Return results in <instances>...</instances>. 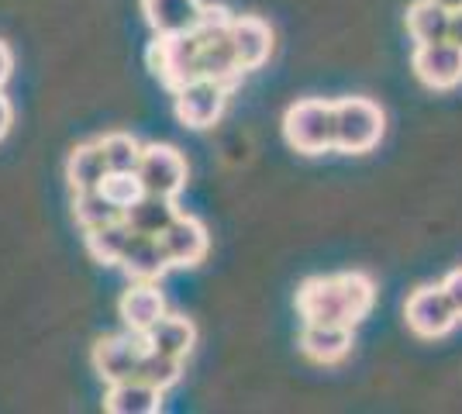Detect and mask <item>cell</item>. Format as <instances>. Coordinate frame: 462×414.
I'll list each match as a JSON object with an SVG mask.
<instances>
[{
    "mask_svg": "<svg viewBox=\"0 0 462 414\" xmlns=\"http://www.w3.org/2000/svg\"><path fill=\"white\" fill-rule=\"evenodd\" d=\"M117 266H121V273L128 276V283H159L173 270L159 235H138V232L132 235L128 249L121 253Z\"/></svg>",
    "mask_w": 462,
    "mask_h": 414,
    "instance_id": "cell-12",
    "label": "cell"
},
{
    "mask_svg": "<svg viewBox=\"0 0 462 414\" xmlns=\"http://www.w3.org/2000/svg\"><path fill=\"white\" fill-rule=\"evenodd\" d=\"M117 315L128 332L145 336L155 321L166 315V297L159 290V283H128V290L117 300Z\"/></svg>",
    "mask_w": 462,
    "mask_h": 414,
    "instance_id": "cell-14",
    "label": "cell"
},
{
    "mask_svg": "<svg viewBox=\"0 0 462 414\" xmlns=\"http://www.w3.org/2000/svg\"><path fill=\"white\" fill-rule=\"evenodd\" d=\"M100 190H104V198L111 200L121 215L145 194V187H142L138 173H117V170H107V177H104V183H100Z\"/></svg>",
    "mask_w": 462,
    "mask_h": 414,
    "instance_id": "cell-26",
    "label": "cell"
},
{
    "mask_svg": "<svg viewBox=\"0 0 462 414\" xmlns=\"http://www.w3.org/2000/svg\"><path fill=\"white\" fill-rule=\"evenodd\" d=\"M145 338H149V349H155V353L187 359V355H190V349L197 345V328H193L190 317L162 315L152 328L145 332Z\"/></svg>",
    "mask_w": 462,
    "mask_h": 414,
    "instance_id": "cell-18",
    "label": "cell"
},
{
    "mask_svg": "<svg viewBox=\"0 0 462 414\" xmlns=\"http://www.w3.org/2000/svg\"><path fill=\"white\" fill-rule=\"evenodd\" d=\"M138 179L145 187V194H159V198H173L187 187V159L173 145H142V159H138Z\"/></svg>",
    "mask_w": 462,
    "mask_h": 414,
    "instance_id": "cell-7",
    "label": "cell"
},
{
    "mask_svg": "<svg viewBox=\"0 0 462 414\" xmlns=\"http://www.w3.org/2000/svg\"><path fill=\"white\" fill-rule=\"evenodd\" d=\"M200 39V35H197ZM242 66L235 56V45H231V32L225 35H211V39H200V77L217 79L225 87H235L242 79Z\"/></svg>",
    "mask_w": 462,
    "mask_h": 414,
    "instance_id": "cell-17",
    "label": "cell"
},
{
    "mask_svg": "<svg viewBox=\"0 0 462 414\" xmlns=\"http://www.w3.org/2000/svg\"><path fill=\"white\" fill-rule=\"evenodd\" d=\"M135 376H138V380H145V383H152V387H159V391L166 394L170 387H176V383H180V376H183V359L149 349V353L142 355Z\"/></svg>",
    "mask_w": 462,
    "mask_h": 414,
    "instance_id": "cell-24",
    "label": "cell"
},
{
    "mask_svg": "<svg viewBox=\"0 0 462 414\" xmlns=\"http://www.w3.org/2000/svg\"><path fill=\"white\" fill-rule=\"evenodd\" d=\"M11 121H14V107H11V100L4 97V90H0V138L11 132Z\"/></svg>",
    "mask_w": 462,
    "mask_h": 414,
    "instance_id": "cell-29",
    "label": "cell"
},
{
    "mask_svg": "<svg viewBox=\"0 0 462 414\" xmlns=\"http://www.w3.org/2000/svg\"><path fill=\"white\" fill-rule=\"evenodd\" d=\"M386 118L383 107L369 97H346L335 100V149L363 156L373 152L383 138Z\"/></svg>",
    "mask_w": 462,
    "mask_h": 414,
    "instance_id": "cell-2",
    "label": "cell"
},
{
    "mask_svg": "<svg viewBox=\"0 0 462 414\" xmlns=\"http://www.w3.org/2000/svg\"><path fill=\"white\" fill-rule=\"evenodd\" d=\"M228 97L231 87L217 83V79L197 77L190 83H183L180 90H173L176 118L183 121L187 128H193V132H204V128H211L214 121L225 115Z\"/></svg>",
    "mask_w": 462,
    "mask_h": 414,
    "instance_id": "cell-5",
    "label": "cell"
},
{
    "mask_svg": "<svg viewBox=\"0 0 462 414\" xmlns=\"http://www.w3.org/2000/svg\"><path fill=\"white\" fill-rule=\"evenodd\" d=\"M100 149H104V159H107V170H117V173H135L138 159H142V142L128 132H111V135L100 138Z\"/></svg>",
    "mask_w": 462,
    "mask_h": 414,
    "instance_id": "cell-25",
    "label": "cell"
},
{
    "mask_svg": "<svg viewBox=\"0 0 462 414\" xmlns=\"http://www.w3.org/2000/svg\"><path fill=\"white\" fill-rule=\"evenodd\" d=\"M162 408V391L128 376V380H117L107 383V394H104V411L111 414H155Z\"/></svg>",
    "mask_w": 462,
    "mask_h": 414,
    "instance_id": "cell-16",
    "label": "cell"
},
{
    "mask_svg": "<svg viewBox=\"0 0 462 414\" xmlns=\"http://www.w3.org/2000/svg\"><path fill=\"white\" fill-rule=\"evenodd\" d=\"M107 177V159L100 142H83L77 145L69 159H66V179H69V190H97Z\"/></svg>",
    "mask_w": 462,
    "mask_h": 414,
    "instance_id": "cell-19",
    "label": "cell"
},
{
    "mask_svg": "<svg viewBox=\"0 0 462 414\" xmlns=\"http://www.w3.org/2000/svg\"><path fill=\"white\" fill-rule=\"evenodd\" d=\"M149 66L162 79V87L180 90L183 83L200 77V39L193 32H176V35H155L149 49Z\"/></svg>",
    "mask_w": 462,
    "mask_h": 414,
    "instance_id": "cell-4",
    "label": "cell"
},
{
    "mask_svg": "<svg viewBox=\"0 0 462 414\" xmlns=\"http://www.w3.org/2000/svg\"><path fill=\"white\" fill-rule=\"evenodd\" d=\"M411 69L431 90H452L462 83V45L456 41H424L411 56Z\"/></svg>",
    "mask_w": 462,
    "mask_h": 414,
    "instance_id": "cell-9",
    "label": "cell"
},
{
    "mask_svg": "<svg viewBox=\"0 0 462 414\" xmlns=\"http://www.w3.org/2000/svg\"><path fill=\"white\" fill-rule=\"evenodd\" d=\"M448 7H442L439 0H414L407 7V32L411 39L424 45V41H442L448 39Z\"/></svg>",
    "mask_w": 462,
    "mask_h": 414,
    "instance_id": "cell-22",
    "label": "cell"
},
{
    "mask_svg": "<svg viewBox=\"0 0 462 414\" xmlns=\"http://www.w3.org/2000/svg\"><path fill=\"white\" fill-rule=\"evenodd\" d=\"M11 69H14V56H11V49L0 41V90H4V83L11 79Z\"/></svg>",
    "mask_w": 462,
    "mask_h": 414,
    "instance_id": "cell-28",
    "label": "cell"
},
{
    "mask_svg": "<svg viewBox=\"0 0 462 414\" xmlns=\"http://www.w3.org/2000/svg\"><path fill=\"white\" fill-rule=\"evenodd\" d=\"M159 242H162L166 259H170L173 270H190V266H197V262H204L208 245H211L208 228L190 215H176L173 225L159 235Z\"/></svg>",
    "mask_w": 462,
    "mask_h": 414,
    "instance_id": "cell-10",
    "label": "cell"
},
{
    "mask_svg": "<svg viewBox=\"0 0 462 414\" xmlns=\"http://www.w3.org/2000/svg\"><path fill=\"white\" fill-rule=\"evenodd\" d=\"M142 14L155 35L193 32L204 14V0H142Z\"/></svg>",
    "mask_w": 462,
    "mask_h": 414,
    "instance_id": "cell-15",
    "label": "cell"
},
{
    "mask_svg": "<svg viewBox=\"0 0 462 414\" xmlns=\"http://www.w3.org/2000/svg\"><path fill=\"white\" fill-rule=\"evenodd\" d=\"M73 217H77V225L83 232H90V228H100V225L121 217V211H117L115 204L104 198V190L97 187V190H77V194H73Z\"/></svg>",
    "mask_w": 462,
    "mask_h": 414,
    "instance_id": "cell-23",
    "label": "cell"
},
{
    "mask_svg": "<svg viewBox=\"0 0 462 414\" xmlns=\"http://www.w3.org/2000/svg\"><path fill=\"white\" fill-rule=\"evenodd\" d=\"M448 41H456V45H462V7H459V11H452V14H448Z\"/></svg>",
    "mask_w": 462,
    "mask_h": 414,
    "instance_id": "cell-30",
    "label": "cell"
},
{
    "mask_svg": "<svg viewBox=\"0 0 462 414\" xmlns=\"http://www.w3.org/2000/svg\"><path fill=\"white\" fill-rule=\"evenodd\" d=\"M300 353L308 355L310 363H342L352 353V325L342 321H304L300 332Z\"/></svg>",
    "mask_w": 462,
    "mask_h": 414,
    "instance_id": "cell-11",
    "label": "cell"
},
{
    "mask_svg": "<svg viewBox=\"0 0 462 414\" xmlns=\"http://www.w3.org/2000/svg\"><path fill=\"white\" fill-rule=\"evenodd\" d=\"M442 290L448 294V300H452V308H456V315H459V321H462V266L445 276Z\"/></svg>",
    "mask_w": 462,
    "mask_h": 414,
    "instance_id": "cell-27",
    "label": "cell"
},
{
    "mask_svg": "<svg viewBox=\"0 0 462 414\" xmlns=\"http://www.w3.org/2000/svg\"><path fill=\"white\" fill-rule=\"evenodd\" d=\"M87 235V253L97 259V262H104V266H117V259L121 253L128 249V242L135 235V228L125 221V215L115 217V221H107V225H100V228H90V232H83Z\"/></svg>",
    "mask_w": 462,
    "mask_h": 414,
    "instance_id": "cell-21",
    "label": "cell"
},
{
    "mask_svg": "<svg viewBox=\"0 0 462 414\" xmlns=\"http://www.w3.org/2000/svg\"><path fill=\"white\" fill-rule=\"evenodd\" d=\"M180 215L176 211L173 198H159V194H142V198L125 211V221L135 228L138 235H162L173 217Z\"/></svg>",
    "mask_w": 462,
    "mask_h": 414,
    "instance_id": "cell-20",
    "label": "cell"
},
{
    "mask_svg": "<svg viewBox=\"0 0 462 414\" xmlns=\"http://www.w3.org/2000/svg\"><path fill=\"white\" fill-rule=\"evenodd\" d=\"M145 353H149V338L125 328L121 336H104L94 345V370L104 383H117L138 373V363Z\"/></svg>",
    "mask_w": 462,
    "mask_h": 414,
    "instance_id": "cell-8",
    "label": "cell"
},
{
    "mask_svg": "<svg viewBox=\"0 0 462 414\" xmlns=\"http://www.w3.org/2000/svg\"><path fill=\"white\" fill-rule=\"evenodd\" d=\"M404 317H407V328L421 338H442L459 325V315H456L448 294L442 290V283L439 287L428 283V287L411 290V297H407L404 304Z\"/></svg>",
    "mask_w": 462,
    "mask_h": 414,
    "instance_id": "cell-6",
    "label": "cell"
},
{
    "mask_svg": "<svg viewBox=\"0 0 462 414\" xmlns=\"http://www.w3.org/2000/svg\"><path fill=\"white\" fill-rule=\"evenodd\" d=\"M439 4H442V7H448V11H459V7H462V0H439Z\"/></svg>",
    "mask_w": 462,
    "mask_h": 414,
    "instance_id": "cell-31",
    "label": "cell"
},
{
    "mask_svg": "<svg viewBox=\"0 0 462 414\" xmlns=\"http://www.w3.org/2000/svg\"><path fill=\"white\" fill-rule=\"evenodd\" d=\"M283 135L290 149L304 152V156H321L335 149V104L321 97H308L290 104L287 118H283Z\"/></svg>",
    "mask_w": 462,
    "mask_h": 414,
    "instance_id": "cell-3",
    "label": "cell"
},
{
    "mask_svg": "<svg viewBox=\"0 0 462 414\" xmlns=\"http://www.w3.org/2000/svg\"><path fill=\"white\" fill-rule=\"evenodd\" d=\"M376 287L366 273L310 276L297 290V311L304 321H342L359 325L373 311Z\"/></svg>",
    "mask_w": 462,
    "mask_h": 414,
    "instance_id": "cell-1",
    "label": "cell"
},
{
    "mask_svg": "<svg viewBox=\"0 0 462 414\" xmlns=\"http://www.w3.org/2000/svg\"><path fill=\"white\" fill-rule=\"evenodd\" d=\"M231 45H235L238 66L245 73L263 69L273 56V28L255 14H238L231 21Z\"/></svg>",
    "mask_w": 462,
    "mask_h": 414,
    "instance_id": "cell-13",
    "label": "cell"
}]
</instances>
